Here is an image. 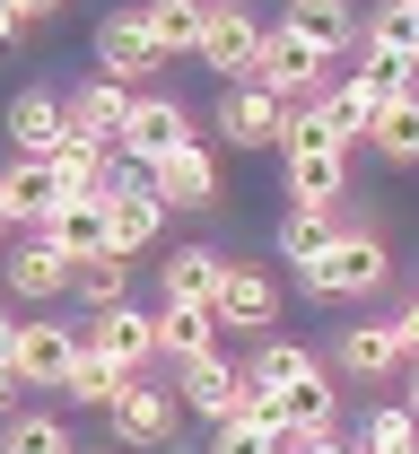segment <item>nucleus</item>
Wrapping results in <instances>:
<instances>
[{
  "label": "nucleus",
  "mask_w": 419,
  "mask_h": 454,
  "mask_svg": "<svg viewBox=\"0 0 419 454\" xmlns=\"http://www.w3.org/2000/svg\"><path fill=\"white\" fill-rule=\"evenodd\" d=\"M359 44H367V61H402V70H411V44H419V0H393V9H376Z\"/></svg>",
  "instance_id": "obj_25"
},
{
  "label": "nucleus",
  "mask_w": 419,
  "mask_h": 454,
  "mask_svg": "<svg viewBox=\"0 0 419 454\" xmlns=\"http://www.w3.org/2000/svg\"><path fill=\"white\" fill-rule=\"evenodd\" d=\"M158 288H167L158 306H210V288H219V254H210V245H183Z\"/></svg>",
  "instance_id": "obj_26"
},
{
  "label": "nucleus",
  "mask_w": 419,
  "mask_h": 454,
  "mask_svg": "<svg viewBox=\"0 0 419 454\" xmlns=\"http://www.w3.org/2000/svg\"><path fill=\"white\" fill-rule=\"evenodd\" d=\"M149 333H158V358H175V367H192V358H210V349H219L210 306H158V315H149Z\"/></svg>",
  "instance_id": "obj_18"
},
{
  "label": "nucleus",
  "mask_w": 419,
  "mask_h": 454,
  "mask_svg": "<svg viewBox=\"0 0 419 454\" xmlns=\"http://www.w3.org/2000/svg\"><path fill=\"white\" fill-rule=\"evenodd\" d=\"M70 288H79L97 315H114V306H122V262H79V271H70Z\"/></svg>",
  "instance_id": "obj_32"
},
{
  "label": "nucleus",
  "mask_w": 419,
  "mask_h": 454,
  "mask_svg": "<svg viewBox=\"0 0 419 454\" xmlns=\"http://www.w3.org/2000/svg\"><path fill=\"white\" fill-rule=\"evenodd\" d=\"M9 349H18V324H9V306H0V367H9Z\"/></svg>",
  "instance_id": "obj_36"
},
{
  "label": "nucleus",
  "mask_w": 419,
  "mask_h": 454,
  "mask_svg": "<svg viewBox=\"0 0 419 454\" xmlns=\"http://www.w3.org/2000/svg\"><path fill=\"white\" fill-rule=\"evenodd\" d=\"M9 44H18V18H9V0H0V53H9Z\"/></svg>",
  "instance_id": "obj_37"
},
{
  "label": "nucleus",
  "mask_w": 419,
  "mask_h": 454,
  "mask_svg": "<svg viewBox=\"0 0 419 454\" xmlns=\"http://www.w3.org/2000/svg\"><path fill=\"white\" fill-rule=\"evenodd\" d=\"M350 192V149H289V210L332 219Z\"/></svg>",
  "instance_id": "obj_7"
},
{
  "label": "nucleus",
  "mask_w": 419,
  "mask_h": 454,
  "mask_svg": "<svg viewBox=\"0 0 419 454\" xmlns=\"http://www.w3.org/2000/svg\"><path fill=\"white\" fill-rule=\"evenodd\" d=\"M219 131H228L237 149H280V131H289V106H280L271 88L237 79V88H228V106H219Z\"/></svg>",
  "instance_id": "obj_10"
},
{
  "label": "nucleus",
  "mask_w": 419,
  "mask_h": 454,
  "mask_svg": "<svg viewBox=\"0 0 419 454\" xmlns=\"http://www.w3.org/2000/svg\"><path fill=\"white\" fill-rule=\"evenodd\" d=\"M350 454H419V419L393 402V411H376V419H359V446Z\"/></svg>",
  "instance_id": "obj_30"
},
{
  "label": "nucleus",
  "mask_w": 419,
  "mask_h": 454,
  "mask_svg": "<svg viewBox=\"0 0 419 454\" xmlns=\"http://www.w3.org/2000/svg\"><path fill=\"white\" fill-rule=\"evenodd\" d=\"M70 358H79V340L61 333V324H18L9 376H18V394H27V385H61V376H70Z\"/></svg>",
  "instance_id": "obj_13"
},
{
  "label": "nucleus",
  "mask_w": 419,
  "mask_h": 454,
  "mask_svg": "<svg viewBox=\"0 0 419 454\" xmlns=\"http://www.w3.org/2000/svg\"><path fill=\"white\" fill-rule=\"evenodd\" d=\"M411 297H419V288H411Z\"/></svg>",
  "instance_id": "obj_40"
},
{
  "label": "nucleus",
  "mask_w": 419,
  "mask_h": 454,
  "mask_svg": "<svg viewBox=\"0 0 419 454\" xmlns=\"http://www.w3.org/2000/svg\"><path fill=\"white\" fill-rule=\"evenodd\" d=\"M384 106H393V97H384L376 79H332V88L314 97V114H323V131H332L341 149H359V140H367V122H376Z\"/></svg>",
  "instance_id": "obj_14"
},
{
  "label": "nucleus",
  "mask_w": 419,
  "mask_h": 454,
  "mask_svg": "<svg viewBox=\"0 0 419 454\" xmlns=\"http://www.w3.org/2000/svg\"><path fill=\"white\" fill-rule=\"evenodd\" d=\"M402 367H411V385H402V411L419 419V358H402Z\"/></svg>",
  "instance_id": "obj_35"
},
{
  "label": "nucleus",
  "mask_w": 419,
  "mask_h": 454,
  "mask_svg": "<svg viewBox=\"0 0 419 454\" xmlns=\"http://www.w3.org/2000/svg\"><path fill=\"white\" fill-rule=\"evenodd\" d=\"M298 280H306V297H314V306H341V297H376V288L393 280V254H384V236H376V227L332 219V245H323V254L306 262Z\"/></svg>",
  "instance_id": "obj_2"
},
{
  "label": "nucleus",
  "mask_w": 419,
  "mask_h": 454,
  "mask_svg": "<svg viewBox=\"0 0 419 454\" xmlns=\"http://www.w3.org/2000/svg\"><path fill=\"white\" fill-rule=\"evenodd\" d=\"M332 358H341V376H350V385H384V376L402 367V349H393V333H384V324H350Z\"/></svg>",
  "instance_id": "obj_22"
},
{
  "label": "nucleus",
  "mask_w": 419,
  "mask_h": 454,
  "mask_svg": "<svg viewBox=\"0 0 419 454\" xmlns=\"http://www.w3.org/2000/svg\"><path fill=\"white\" fill-rule=\"evenodd\" d=\"M210 324H219V333H271V324H280V280H271L262 262H219Z\"/></svg>",
  "instance_id": "obj_3"
},
{
  "label": "nucleus",
  "mask_w": 419,
  "mask_h": 454,
  "mask_svg": "<svg viewBox=\"0 0 419 454\" xmlns=\"http://www.w3.org/2000/svg\"><path fill=\"white\" fill-rule=\"evenodd\" d=\"M367 149L393 158V167H419V88H411V97H393V106L367 122Z\"/></svg>",
  "instance_id": "obj_24"
},
{
  "label": "nucleus",
  "mask_w": 419,
  "mask_h": 454,
  "mask_svg": "<svg viewBox=\"0 0 419 454\" xmlns=\"http://www.w3.org/2000/svg\"><path fill=\"white\" fill-rule=\"evenodd\" d=\"M61 114H70V131H79V140L114 149V140H122V114H131V97H122L114 79H88L79 97H61Z\"/></svg>",
  "instance_id": "obj_17"
},
{
  "label": "nucleus",
  "mask_w": 419,
  "mask_h": 454,
  "mask_svg": "<svg viewBox=\"0 0 419 454\" xmlns=\"http://www.w3.org/2000/svg\"><path fill=\"white\" fill-rule=\"evenodd\" d=\"M323 245H332V219H306V210H289V219H280V254H289L298 271L323 254Z\"/></svg>",
  "instance_id": "obj_31"
},
{
  "label": "nucleus",
  "mask_w": 419,
  "mask_h": 454,
  "mask_svg": "<svg viewBox=\"0 0 419 454\" xmlns=\"http://www.w3.org/2000/svg\"><path fill=\"white\" fill-rule=\"evenodd\" d=\"M122 385H131V376H122V367H105V358H97V349L79 340V358H70L61 394H70V402H88V411H114V394H122Z\"/></svg>",
  "instance_id": "obj_27"
},
{
  "label": "nucleus",
  "mask_w": 419,
  "mask_h": 454,
  "mask_svg": "<svg viewBox=\"0 0 419 454\" xmlns=\"http://www.w3.org/2000/svg\"><path fill=\"white\" fill-rule=\"evenodd\" d=\"M44 236L61 245V262H70V271H79V262H105V201H70Z\"/></svg>",
  "instance_id": "obj_23"
},
{
  "label": "nucleus",
  "mask_w": 419,
  "mask_h": 454,
  "mask_svg": "<svg viewBox=\"0 0 419 454\" xmlns=\"http://www.w3.org/2000/svg\"><path fill=\"white\" fill-rule=\"evenodd\" d=\"M9 419H18V376L0 367V428H9Z\"/></svg>",
  "instance_id": "obj_34"
},
{
  "label": "nucleus",
  "mask_w": 419,
  "mask_h": 454,
  "mask_svg": "<svg viewBox=\"0 0 419 454\" xmlns=\"http://www.w3.org/2000/svg\"><path fill=\"white\" fill-rule=\"evenodd\" d=\"M61 210H70V201H61L53 167H44V158H9V175H0V219H9V227H35V236H44Z\"/></svg>",
  "instance_id": "obj_8"
},
{
  "label": "nucleus",
  "mask_w": 419,
  "mask_h": 454,
  "mask_svg": "<svg viewBox=\"0 0 419 454\" xmlns=\"http://www.w3.org/2000/svg\"><path fill=\"white\" fill-rule=\"evenodd\" d=\"M70 446H79V437L61 428L53 411H18V419L0 428V454H70Z\"/></svg>",
  "instance_id": "obj_29"
},
{
  "label": "nucleus",
  "mask_w": 419,
  "mask_h": 454,
  "mask_svg": "<svg viewBox=\"0 0 419 454\" xmlns=\"http://www.w3.org/2000/svg\"><path fill=\"white\" fill-rule=\"evenodd\" d=\"M61 288H70V262H61L53 236L9 245V297H61Z\"/></svg>",
  "instance_id": "obj_20"
},
{
  "label": "nucleus",
  "mask_w": 419,
  "mask_h": 454,
  "mask_svg": "<svg viewBox=\"0 0 419 454\" xmlns=\"http://www.w3.org/2000/svg\"><path fill=\"white\" fill-rule=\"evenodd\" d=\"M253 402L271 411L280 446H289V437H332V428H341V385H332V367H323L314 349H298V340H289L280 376H271V385H262Z\"/></svg>",
  "instance_id": "obj_1"
},
{
  "label": "nucleus",
  "mask_w": 419,
  "mask_h": 454,
  "mask_svg": "<svg viewBox=\"0 0 419 454\" xmlns=\"http://www.w3.org/2000/svg\"><path fill=\"white\" fill-rule=\"evenodd\" d=\"M97 70L114 79L122 97H140V79H158L167 61L149 53V35H140V18H131V9H114V18L97 27Z\"/></svg>",
  "instance_id": "obj_9"
},
{
  "label": "nucleus",
  "mask_w": 419,
  "mask_h": 454,
  "mask_svg": "<svg viewBox=\"0 0 419 454\" xmlns=\"http://www.w3.org/2000/svg\"><path fill=\"white\" fill-rule=\"evenodd\" d=\"M289 454H350V446H341V428H332V437H289Z\"/></svg>",
  "instance_id": "obj_33"
},
{
  "label": "nucleus",
  "mask_w": 419,
  "mask_h": 454,
  "mask_svg": "<svg viewBox=\"0 0 419 454\" xmlns=\"http://www.w3.org/2000/svg\"><path fill=\"white\" fill-rule=\"evenodd\" d=\"M210 454H280V428H271V411L244 394V411L228 428H210Z\"/></svg>",
  "instance_id": "obj_28"
},
{
  "label": "nucleus",
  "mask_w": 419,
  "mask_h": 454,
  "mask_svg": "<svg viewBox=\"0 0 419 454\" xmlns=\"http://www.w3.org/2000/svg\"><path fill=\"white\" fill-rule=\"evenodd\" d=\"M61 140H70V114H61L53 88H27L18 106H9V149L18 158H53Z\"/></svg>",
  "instance_id": "obj_15"
},
{
  "label": "nucleus",
  "mask_w": 419,
  "mask_h": 454,
  "mask_svg": "<svg viewBox=\"0 0 419 454\" xmlns=\"http://www.w3.org/2000/svg\"><path fill=\"white\" fill-rule=\"evenodd\" d=\"M192 53H201V70H210V79H244V70H253V53H262L253 9H228V0L210 9V0H201V44H192Z\"/></svg>",
  "instance_id": "obj_5"
},
{
  "label": "nucleus",
  "mask_w": 419,
  "mask_h": 454,
  "mask_svg": "<svg viewBox=\"0 0 419 454\" xmlns=\"http://www.w3.org/2000/svg\"><path fill=\"white\" fill-rule=\"evenodd\" d=\"M114 437L122 446H167L175 437V394H158L149 376H131L114 394Z\"/></svg>",
  "instance_id": "obj_12"
},
{
  "label": "nucleus",
  "mask_w": 419,
  "mask_h": 454,
  "mask_svg": "<svg viewBox=\"0 0 419 454\" xmlns=\"http://www.w3.org/2000/svg\"><path fill=\"white\" fill-rule=\"evenodd\" d=\"M201 131H192V114L175 106V97H131V114H122V158H140V167H158V158H175V149H192Z\"/></svg>",
  "instance_id": "obj_4"
},
{
  "label": "nucleus",
  "mask_w": 419,
  "mask_h": 454,
  "mask_svg": "<svg viewBox=\"0 0 419 454\" xmlns=\"http://www.w3.org/2000/svg\"><path fill=\"white\" fill-rule=\"evenodd\" d=\"M149 175V192H158V210H201V201H219V149L210 140H192V149H175V158H158Z\"/></svg>",
  "instance_id": "obj_6"
},
{
  "label": "nucleus",
  "mask_w": 419,
  "mask_h": 454,
  "mask_svg": "<svg viewBox=\"0 0 419 454\" xmlns=\"http://www.w3.org/2000/svg\"><path fill=\"white\" fill-rule=\"evenodd\" d=\"M411 79H419V44H411Z\"/></svg>",
  "instance_id": "obj_38"
},
{
  "label": "nucleus",
  "mask_w": 419,
  "mask_h": 454,
  "mask_svg": "<svg viewBox=\"0 0 419 454\" xmlns=\"http://www.w3.org/2000/svg\"><path fill=\"white\" fill-rule=\"evenodd\" d=\"M88 349H97L105 367H122V376H140V367L158 358V333H149V315H140V306H114V315H97Z\"/></svg>",
  "instance_id": "obj_16"
},
{
  "label": "nucleus",
  "mask_w": 419,
  "mask_h": 454,
  "mask_svg": "<svg viewBox=\"0 0 419 454\" xmlns=\"http://www.w3.org/2000/svg\"><path fill=\"white\" fill-rule=\"evenodd\" d=\"M183 411H201L210 428H228V419L244 411V376H237V358H219V349H210V358H192V367H183Z\"/></svg>",
  "instance_id": "obj_11"
},
{
  "label": "nucleus",
  "mask_w": 419,
  "mask_h": 454,
  "mask_svg": "<svg viewBox=\"0 0 419 454\" xmlns=\"http://www.w3.org/2000/svg\"><path fill=\"white\" fill-rule=\"evenodd\" d=\"M0 245H9V219H0Z\"/></svg>",
  "instance_id": "obj_39"
},
{
  "label": "nucleus",
  "mask_w": 419,
  "mask_h": 454,
  "mask_svg": "<svg viewBox=\"0 0 419 454\" xmlns=\"http://www.w3.org/2000/svg\"><path fill=\"white\" fill-rule=\"evenodd\" d=\"M280 27L298 35L306 53H323V61H332V53H350V44H359V18H350L341 0H298V9H289Z\"/></svg>",
  "instance_id": "obj_19"
},
{
  "label": "nucleus",
  "mask_w": 419,
  "mask_h": 454,
  "mask_svg": "<svg viewBox=\"0 0 419 454\" xmlns=\"http://www.w3.org/2000/svg\"><path fill=\"white\" fill-rule=\"evenodd\" d=\"M140 18V35H149V53L158 61H175L201 44V0H149V9H131Z\"/></svg>",
  "instance_id": "obj_21"
}]
</instances>
